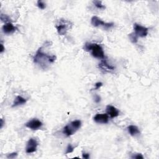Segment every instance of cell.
<instances>
[{
    "label": "cell",
    "mask_w": 159,
    "mask_h": 159,
    "mask_svg": "<svg viewBox=\"0 0 159 159\" xmlns=\"http://www.w3.org/2000/svg\"><path fill=\"white\" fill-rule=\"evenodd\" d=\"M55 59L56 57L55 55H47L43 52L42 48H39L34 57V62L45 69L49 64L55 62Z\"/></svg>",
    "instance_id": "cell-1"
},
{
    "label": "cell",
    "mask_w": 159,
    "mask_h": 159,
    "mask_svg": "<svg viewBox=\"0 0 159 159\" xmlns=\"http://www.w3.org/2000/svg\"><path fill=\"white\" fill-rule=\"evenodd\" d=\"M84 49L88 52L90 51L91 55L95 58L101 59H104V53L102 47L98 44L86 43L84 46Z\"/></svg>",
    "instance_id": "cell-2"
},
{
    "label": "cell",
    "mask_w": 159,
    "mask_h": 159,
    "mask_svg": "<svg viewBox=\"0 0 159 159\" xmlns=\"http://www.w3.org/2000/svg\"><path fill=\"white\" fill-rule=\"evenodd\" d=\"M82 126V122L80 120H75L71 122L63 129V133L67 137H70L75 134Z\"/></svg>",
    "instance_id": "cell-3"
},
{
    "label": "cell",
    "mask_w": 159,
    "mask_h": 159,
    "mask_svg": "<svg viewBox=\"0 0 159 159\" xmlns=\"http://www.w3.org/2000/svg\"><path fill=\"white\" fill-rule=\"evenodd\" d=\"M91 24L94 27H103L106 29H110L114 26V23L113 22H105L102 21L98 17L96 16H93L91 19Z\"/></svg>",
    "instance_id": "cell-4"
},
{
    "label": "cell",
    "mask_w": 159,
    "mask_h": 159,
    "mask_svg": "<svg viewBox=\"0 0 159 159\" xmlns=\"http://www.w3.org/2000/svg\"><path fill=\"white\" fill-rule=\"evenodd\" d=\"M134 33L138 37V38L139 37H140V38H144V37H146L148 34V28L140 24H134Z\"/></svg>",
    "instance_id": "cell-5"
},
{
    "label": "cell",
    "mask_w": 159,
    "mask_h": 159,
    "mask_svg": "<svg viewBox=\"0 0 159 159\" xmlns=\"http://www.w3.org/2000/svg\"><path fill=\"white\" fill-rule=\"evenodd\" d=\"M38 143L36 139L30 138L27 143L26 152L27 154H31L34 153L37 150V147H38Z\"/></svg>",
    "instance_id": "cell-6"
},
{
    "label": "cell",
    "mask_w": 159,
    "mask_h": 159,
    "mask_svg": "<svg viewBox=\"0 0 159 159\" xmlns=\"http://www.w3.org/2000/svg\"><path fill=\"white\" fill-rule=\"evenodd\" d=\"M42 123L38 119H33L26 124V126L32 130H38L42 126Z\"/></svg>",
    "instance_id": "cell-7"
},
{
    "label": "cell",
    "mask_w": 159,
    "mask_h": 159,
    "mask_svg": "<svg viewBox=\"0 0 159 159\" xmlns=\"http://www.w3.org/2000/svg\"><path fill=\"white\" fill-rule=\"evenodd\" d=\"M61 22L58 24L57 26H56V28L57 30V32L60 35L63 36L65 35V34L67 33V30H68L69 27H68V24L67 23H68L69 21H66V20H63V21H60Z\"/></svg>",
    "instance_id": "cell-8"
},
{
    "label": "cell",
    "mask_w": 159,
    "mask_h": 159,
    "mask_svg": "<svg viewBox=\"0 0 159 159\" xmlns=\"http://www.w3.org/2000/svg\"><path fill=\"white\" fill-rule=\"evenodd\" d=\"M93 119L96 123L107 124L109 122V116L107 114H96Z\"/></svg>",
    "instance_id": "cell-9"
},
{
    "label": "cell",
    "mask_w": 159,
    "mask_h": 159,
    "mask_svg": "<svg viewBox=\"0 0 159 159\" xmlns=\"http://www.w3.org/2000/svg\"><path fill=\"white\" fill-rule=\"evenodd\" d=\"M98 67L101 70L105 72H110L114 70V67L108 64L107 61L104 59H103V60L99 63Z\"/></svg>",
    "instance_id": "cell-10"
},
{
    "label": "cell",
    "mask_w": 159,
    "mask_h": 159,
    "mask_svg": "<svg viewBox=\"0 0 159 159\" xmlns=\"http://www.w3.org/2000/svg\"><path fill=\"white\" fill-rule=\"evenodd\" d=\"M106 113L110 116L111 118H114L117 116H119V111H118L117 108H115L113 106L111 105H108L106 106Z\"/></svg>",
    "instance_id": "cell-11"
},
{
    "label": "cell",
    "mask_w": 159,
    "mask_h": 159,
    "mask_svg": "<svg viewBox=\"0 0 159 159\" xmlns=\"http://www.w3.org/2000/svg\"><path fill=\"white\" fill-rule=\"evenodd\" d=\"M16 30V28L11 22L6 23L3 26V31L6 34H11L15 32Z\"/></svg>",
    "instance_id": "cell-12"
},
{
    "label": "cell",
    "mask_w": 159,
    "mask_h": 159,
    "mask_svg": "<svg viewBox=\"0 0 159 159\" xmlns=\"http://www.w3.org/2000/svg\"><path fill=\"white\" fill-rule=\"evenodd\" d=\"M26 101H27L26 99L24 98L23 97H22L21 96H16V98H15L12 106L16 107V106H19V105H22V104H25L26 103Z\"/></svg>",
    "instance_id": "cell-13"
},
{
    "label": "cell",
    "mask_w": 159,
    "mask_h": 159,
    "mask_svg": "<svg viewBox=\"0 0 159 159\" xmlns=\"http://www.w3.org/2000/svg\"><path fill=\"white\" fill-rule=\"evenodd\" d=\"M127 129L128 131H129V133L132 136H136L137 134H140V131L139 129V128L137 126H134V125H130L129 126H128Z\"/></svg>",
    "instance_id": "cell-14"
},
{
    "label": "cell",
    "mask_w": 159,
    "mask_h": 159,
    "mask_svg": "<svg viewBox=\"0 0 159 159\" xmlns=\"http://www.w3.org/2000/svg\"><path fill=\"white\" fill-rule=\"evenodd\" d=\"M93 3V4L94 5V6H95L98 9H104L106 8L105 6L102 4V2H101V1H94Z\"/></svg>",
    "instance_id": "cell-15"
},
{
    "label": "cell",
    "mask_w": 159,
    "mask_h": 159,
    "mask_svg": "<svg viewBox=\"0 0 159 159\" xmlns=\"http://www.w3.org/2000/svg\"><path fill=\"white\" fill-rule=\"evenodd\" d=\"M129 38L131 40V42L133 43H136L137 42V39H138V37L134 33H132L131 34H129Z\"/></svg>",
    "instance_id": "cell-16"
},
{
    "label": "cell",
    "mask_w": 159,
    "mask_h": 159,
    "mask_svg": "<svg viewBox=\"0 0 159 159\" xmlns=\"http://www.w3.org/2000/svg\"><path fill=\"white\" fill-rule=\"evenodd\" d=\"M1 21H3V22H5L6 23H8V22H10V19L9 17L7 16V15H3L1 14Z\"/></svg>",
    "instance_id": "cell-17"
},
{
    "label": "cell",
    "mask_w": 159,
    "mask_h": 159,
    "mask_svg": "<svg viewBox=\"0 0 159 159\" xmlns=\"http://www.w3.org/2000/svg\"><path fill=\"white\" fill-rule=\"evenodd\" d=\"M74 149H75V148H74V147H73L72 145H71V144H69V145H68V146H67V150H66L65 154H68L72 153V152H73Z\"/></svg>",
    "instance_id": "cell-18"
},
{
    "label": "cell",
    "mask_w": 159,
    "mask_h": 159,
    "mask_svg": "<svg viewBox=\"0 0 159 159\" xmlns=\"http://www.w3.org/2000/svg\"><path fill=\"white\" fill-rule=\"evenodd\" d=\"M38 6L41 9H44L46 8V4L42 1H38Z\"/></svg>",
    "instance_id": "cell-19"
},
{
    "label": "cell",
    "mask_w": 159,
    "mask_h": 159,
    "mask_svg": "<svg viewBox=\"0 0 159 159\" xmlns=\"http://www.w3.org/2000/svg\"><path fill=\"white\" fill-rule=\"evenodd\" d=\"M17 156H18V153H17V152H13V153L8 154L7 158H15Z\"/></svg>",
    "instance_id": "cell-20"
},
{
    "label": "cell",
    "mask_w": 159,
    "mask_h": 159,
    "mask_svg": "<svg viewBox=\"0 0 159 159\" xmlns=\"http://www.w3.org/2000/svg\"><path fill=\"white\" fill-rule=\"evenodd\" d=\"M133 158H136V159H143L144 157L143 156V155L141 154H137L136 155H134V156L132 157Z\"/></svg>",
    "instance_id": "cell-21"
},
{
    "label": "cell",
    "mask_w": 159,
    "mask_h": 159,
    "mask_svg": "<svg viewBox=\"0 0 159 159\" xmlns=\"http://www.w3.org/2000/svg\"><path fill=\"white\" fill-rule=\"evenodd\" d=\"M103 83L101 82H98L95 84V88H94V90H98L99 89L101 86H102Z\"/></svg>",
    "instance_id": "cell-22"
},
{
    "label": "cell",
    "mask_w": 159,
    "mask_h": 159,
    "mask_svg": "<svg viewBox=\"0 0 159 159\" xmlns=\"http://www.w3.org/2000/svg\"><path fill=\"white\" fill-rule=\"evenodd\" d=\"M100 101H101V97L98 95H96L95 97H94V101L96 103H98L100 102Z\"/></svg>",
    "instance_id": "cell-23"
},
{
    "label": "cell",
    "mask_w": 159,
    "mask_h": 159,
    "mask_svg": "<svg viewBox=\"0 0 159 159\" xmlns=\"http://www.w3.org/2000/svg\"><path fill=\"white\" fill-rule=\"evenodd\" d=\"M82 157L85 159H88L90 158V154L88 153H83L82 154Z\"/></svg>",
    "instance_id": "cell-24"
},
{
    "label": "cell",
    "mask_w": 159,
    "mask_h": 159,
    "mask_svg": "<svg viewBox=\"0 0 159 159\" xmlns=\"http://www.w3.org/2000/svg\"><path fill=\"white\" fill-rule=\"evenodd\" d=\"M5 47H4V46H3V44L1 43V50H0V52H1V53H3V52L5 51Z\"/></svg>",
    "instance_id": "cell-25"
},
{
    "label": "cell",
    "mask_w": 159,
    "mask_h": 159,
    "mask_svg": "<svg viewBox=\"0 0 159 159\" xmlns=\"http://www.w3.org/2000/svg\"><path fill=\"white\" fill-rule=\"evenodd\" d=\"M3 124H4V122H3V119H1V129L3 126Z\"/></svg>",
    "instance_id": "cell-26"
}]
</instances>
